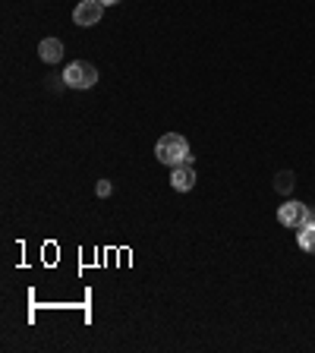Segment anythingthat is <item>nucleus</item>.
<instances>
[{
  "mask_svg": "<svg viewBox=\"0 0 315 353\" xmlns=\"http://www.w3.org/2000/svg\"><path fill=\"white\" fill-rule=\"evenodd\" d=\"M154 154H158V161L167 164V168H176V164L192 161V148H190V142H186L180 132H167V136H161L158 145H154Z\"/></svg>",
  "mask_w": 315,
  "mask_h": 353,
  "instance_id": "nucleus-1",
  "label": "nucleus"
},
{
  "mask_svg": "<svg viewBox=\"0 0 315 353\" xmlns=\"http://www.w3.org/2000/svg\"><path fill=\"white\" fill-rule=\"evenodd\" d=\"M63 82L70 88H92L98 82L95 63H88V60H73V63L63 70Z\"/></svg>",
  "mask_w": 315,
  "mask_h": 353,
  "instance_id": "nucleus-2",
  "label": "nucleus"
},
{
  "mask_svg": "<svg viewBox=\"0 0 315 353\" xmlns=\"http://www.w3.org/2000/svg\"><path fill=\"white\" fill-rule=\"evenodd\" d=\"M104 16V3L101 0H82V3H76L73 10V22L76 26H82V29H92V26H98Z\"/></svg>",
  "mask_w": 315,
  "mask_h": 353,
  "instance_id": "nucleus-3",
  "label": "nucleus"
},
{
  "mask_svg": "<svg viewBox=\"0 0 315 353\" xmlns=\"http://www.w3.org/2000/svg\"><path fill=\"white\" fill-rule=\"evenodd\" d=\"M278 221L284 224V228H303V224L309 221V205L306 202L290 199V202H284V205L278 208Z\"/></svg>",
  "mask_w": 315,
  "mask_h": 353,
  "instance_id": "nucleus-4",
  "label": "nucleus"
},
{
  "mask_svg": "<svg viewBox=\"0 0 315 353\" xmlns=\"http://www.w3.org/2000/svg\"><path fill=\"white\" fill-rule=\"evenodd\" d=\"M170 186H174L176 192H190V190H196V168H192V161L170 168Z\"/></svg>",
  "mask_w": 315,
  "mask_h": 353,
  "instance_id": "nucleus-5",
  "label": "nucleus"
},
{
  "mask_svg": "<svg viewBox=\"0 0 315 353\" xmlns=\"http://www.w3.org/2000/svg\"><path fill=\"white\" fill-rule=\"evenodd\" d=\"M38 57H41L44 63H57V60L63 57V41H60V38H44V41L38 44Z\"/></svg>",
  "mask_w": 315,
  "mask_h": 353,
  "instance_id": "nucleus-6",
  "label": "nucleus"
},
{
  "mask_svg": "<svg viewBox=\"0 0 315 353\" xmlns=\"http://www.w3.org/2000/svg\"><path fill=\"white\" fill-rule=\"evenodd\" d=\"M296 243H300V250L315 256V224H303L300 234H296Z\"/></svg>",
  "mask_w": 315,
  "mask_h": 353,
  "instance_id": "nucleus-7",
  "label": "nucleus"
},
{
  "mask_svg": "<svg viewBox=\"0 0 315 353\" xmlns=\"http://www.w3.org/2000/svg\"><path fill=\"white\" fill-rule=\"evenodd\" d=\"M294 183H296V174H294V170H281V174L274 176V190H278L281 196H287V192L294 190Z\"/></svg>",
  "mask_w": 315,
  "mask_h": 353,
  "instance_id": "nucleus-8",
  "label": "nucleus"
},
{
  "mask_svg": "<svg viewBox=\"0 0 315 353\" xmlns=\"http://www.w3.org/2000/svg\"><path fill=\"white\" fill-rule=\"evenodd\" d=\"M110 190H114V186H110V180H98V186H95V192L101 199H108L110 196Z\"/></svg>",
  "mask_w": 315,
  "mask_h": 353,
  "instance_id": "nucleus-9",
  "label": "nucleus"
},
{
  "mask_svg": "<svg viewBox=\"0 0 315 353\" xmlns=\"http://www.w3.org/2000/svg\"><path fill=\"white\" fill-rule=\"evenodd\" d=\"M306 224H315V208H309V221Z\"/></svg>",
  "mask_w": 315,
  "mask_h": 353,
  "instance_id": "nucleus-10",
  "label": "nucleus"
},
{
  "mask_svg": "<svg viewBox=\"0 0 315 353\" xmlns=\"http://www.w3.org/2000/svg\"><path fill=\"white\" fill-rule=\"evenodd\" d=\"M104 7H114V3H120V0H101Z\"/></svg>",
  "mask_w": 315,
  "mask_h": 353,
  "instance_id": "nucleus-11",
  "label": "nucleus"
}]
</instances>
